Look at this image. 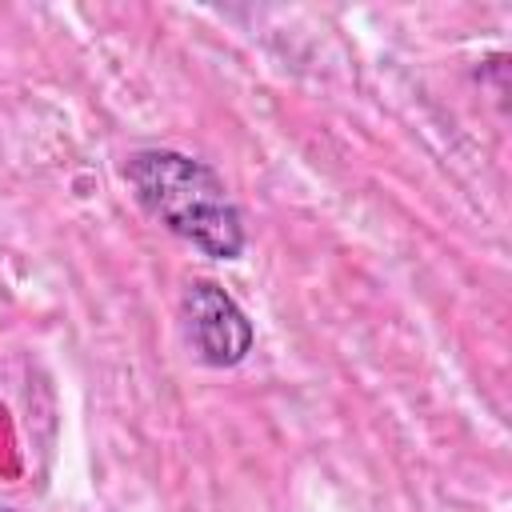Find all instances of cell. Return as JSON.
Listing matches in <instances>:
<instances>
[{
  "mask_svg": "<svg viewBox=\"0 0 512 512\" xmlns=\"http://www.w3.org/2000/svg\"><path fill=\"white\" fill-rule=\"evenodd\" d=\"M124 180L152 220H160L172 236L188 240L204 256L236 260L244 252L240 208L204 160L172 148H144L128 156Z\"/></svg>",
  "mask_w": 512,
  "mask_h": 512,
  "instance_id": "6da1fadb",
  "label": "cell"
},
{
  "mask_svg": "<svg viewBox=\"0 0 512 512\" xmlns=\"http://www.w3.org/2000/svg\"><path fill=\"white\" fill-rule=\"evenodd\" d=\"M184 340L208 368H232L252 352V320L212 280H192L180 296Z\"/></svg>",
  "mask_w": 512,
  "mask_h": 512,
  "instance_id": "7a4b0ae2",
  "label": "cell"
},
{
  "mask_svg": "<svg viewBox=\"0 0 512 512\" xmlns=\"http://www.w3.org/2000/svg\"><path fill=\"white\" fill-rule=\"evenodd\" d=\"M0 512H12V508H0Z\"/></svg>",
  "mask_w": 512,
  "mask_h": 512,
  "instance_id": "3957f363",
  "label": "cell"
}]
</instances>
